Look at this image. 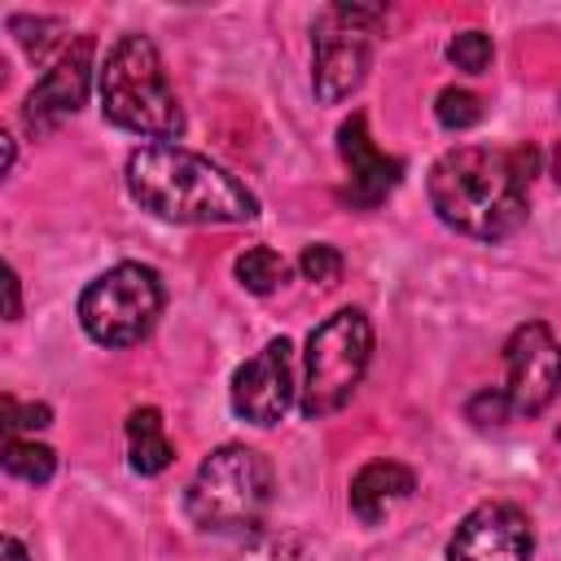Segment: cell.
I'll use <instances>...</instances> for the list:
<instances>
[{
    "instance_id": "1",
    "label": "cell",
    "mask_w": 561,
    "mask_h": 561,
    "mask_svg": "<svg viewBox=\"0 0 561 561\" xmlns=\"http://www.w3.org/2000/svg\"><path fill=\"white\" fill-rule=\"evenodd\" d=\"M539 167L535 145L491 149V145H460L434 158L425 175V193L434 215L473 241H504L526 219L530 180Z\"/></svg>"
},
{
    "instance_id": "17",
    "label": "cell",
    "mask_w": 561,
    "mask_h": 561,
    "mask_svg": "<svg viewBox=\"0 0 561 561\" xmlns=\"http://www.w3.org/2000/svg\"><path fill=\"white\" fill-rule=\"evenodd\" d=\"M0 465H4V473L44 486V482L57 473V451L44 447V443H35V438H4V456H0Z\"/></svg>"
},
{
    "instance_id": "25",
    "label": "cell",
    "mask_w": 561,
    "mask_h": 561,
    "mask_svg": "<svg viewBox=\"0 0 561 561\" xmlns=\"http://www.w3.org/2000/svg\"><path fill=\"white\" fill-rule=\"evenodd\" d=\"M557 443H561V430H557Z\"/></svg>"
},
{
    "instance_id": "24",
    "label": "cell",
    "mask_w": 561,
    "mask_h": 561,
    "mask_svg": "<svg viewBox=\"0 0 561 561\" xmlns=\"http://www.w3.org/2000/svg\"><path fill=\"white\" fill-rule=\"evenodd\" d=\"M552 180H557V184H561V145H557V149H552Z\"/></svg>"
},
{
    "instance_id": "7",
    "label": "cell",
    "mask_w": 561,
    "mask_h": 561,
    "mask_svg": "<svg viewBox=\"0 0 561 561\" xmlns=\"http://www.w3.org/2000/svg\"><path fill=\"white\" fill-rule=\"evenodd\" d=\"M386 26L381 4H329L311 26V88L320 105L346 101L373 61V35Z\"/></svg>"
},
{
    "instance_id": "13",
    "label": "cell",
    "mask_w": 561,
    "mask_h": 561,
    "mask_svg": "<svg viewBox=\"0 0 561 561\" xmlns=\"http://www.w3.org/2000/svg\"><path fill=\"white\" fill-rule=\"evenodd\" d=\"M416 491V473L399 460H368L355 478H351V513L364 526H377L394 504H403Z\"/></svg>"
},
{
    "instance_id": "19",
    "label": "cell",
    "mask_w": 561,
    "mask_h": 561,
    "mask_svg": "<svg viewBox=\"0 0 561 561\" xmlns=\"http://www.w3.org/2000/svg\"><path fill=\"white\" fill-rule=\"evenodd\" d=\"M447 61L465 75H482L491 66V35L482 31H460L447 39Z\"/></svg>"
},
{
    "instance_id": "16",
    "label": "cell",
    "mask_w": 561,
    "mask_h": 561,
    "mask_svg": "<svg viewBox=\"0 0 561 561\" xmlns=\"http://www.w3.org/2000/svg\"><path fill=\"white\" fill-rule=\"evenodd\" d=\"M232 272H237V280H241V289H250V294H272V289L285 285L289 263H285L272 245H250L245 254H237Z\"/></svg>"
},
{
    "instance_id": "3",
    "label": "cell",
    "mask_w": 561,
    "mask_h": 561,
    "mask_svg": "<svg viewBox=\"0 0 561 561\" xmlns=\"http://www.w3.org/2000/svg\"><path fill=\"white\" fill-rule=\"evenodd\" d=\"M101 110L114 127L145 136L153 145H175L184 136V110L167 79L162 53L149 35H118L96 70Z\"/></svg>"
},
{
    "instance_id": "2",
    "label": "cell",
    "mask_w": 561,
    "mask_h": 561,
    "mask_svg": "<svg viewBox=\"0 0 561 561\" xmlns=\"http://www.w3.org/2000/svg\"><path fill=\"white\" fill-rule=\"evenodd\" d=\"M127 193L167 224H250L259 215V197L237 175L184 145L131 149Z\"/></svg>"
},
{
    "instance_id": "22",
    "label": "cell",
    "mask_w": 561,
    "mask_h": 561,
    "mask_svg": "<svg viewBox=\"0 0 561 561\" xmlns=\"http://www.w3.org/2000/svg\"><path fill=\"white\" fill-rule=\"evenodd\" d=\"M4 289H9V320L22 316V285H18V272L4 267Z\"/></svg>"
},
{
    "instance_id": "23",
    "label": "cell",
    "mask_w": 561,
    "mask_h": 561,
    "mask_svg": "<svg viewBox=\"0 0 561 561\" xmlns=\"http://www.w3.org/2000/svg\"><path fill=\"white\" fill-rule=\"evenodd\" d=\"M4 561H31V557H26V548H22L13 535H4Z\"/></svg>"
},
{
    "instance_id": "9",
    "label": "cell",
    "mask_w": 561,
    "mask_h": 561,
    "mask_svg": "<svg viewBox=\"0 0 561 561\" xmlns=\"http://www.w3.org/2000/svg\"><path fill=\"white\" fill-rule=\"evenodd\" d=\"M92 35H75L66 44V53L44 66V75L35 79V88L26 92V105H22V127L31 136H48L53 127H61L70 114H79V105L88 101V88H92Z\"/></svg>"
},
{
    "instance_id": "5",
    "label": "cell",
    "mask_w": 561,
    "mask_h": 561,
    "mask_svg": "<svg viewBox=\"0 0 561 561\" xmlns=\"http://www.w3.org/2000/svg\"><path fill=\"white\" fill-rule=\"evenodd\" d=\"M368 359H373V320L359 307L333 311L307 337L298 412L307 421H320V416H333L337 408H346V399L359 390V381L368 373Z\"/></svg>"
},
{
    "instance_id": "20",
    "label": "cell",
    "mask_w": 561,
    "mask_h": 561,
    "mask_svg": "<svg viewBox=\"0 0 561 561\" xmlns=\"http://www.w3.org/2000/svg\"><path fill=\"white\" fill-rule=\"evenodd\" d=\"M298 272H302L311 285H337V276H342V254H337V245H329V241L302 245Z\"/></svg>"
},
{
    "instance_id": "8",
    "label": "cell",
    "mask_w": 561,
    "mask_h": 561,
    "mask_svg": "<svg viewBox=\"0 0 561 561\" xmlns=\"http://www.w3.org/2000/svg\"><path fill=\"white\" fill-rule=\"evenodd\" d=\"M557 390H561V342L543 320L517 324L513 337L504 342V386H500L508 421L539 416L557 399Z\"/></svg>"
},
{
    "instance_id": "12",
    "label": "cell",
    "mask_w": 561,
    "mask_h": 561,
    "mask_svg": "<svg viewBox=\"0 0 561 561\" xmlns=\"http://www.w3.org/2000/svg\"><path fill=\"white\" fill-rule=\"evenodd\" d=\"M337 153H342V162H346V202L351 206H377V202H386L394 188H399V180H403V162L399 158H390V153H381L377 145H373V136H368V118L355 110L342 127H337Z\"/></svg>"
},
{
    "instance_id": "4",
    "label": "cell",
    "mask_w": 561,
    "mask_h": 561,
    "mask_svg": "<svg viewBox=\"0 0 561 561\" xmlns=\"http://www.w3.org/2000/svg\"><path fill=\"white\" fill-rule=\"evenodd\" d=\"M272 504V465L263 451L245 447V443H224L215 447L188 491H184V513L197 530L210 535H245L263 522Z\"/></svg>"
},
{
    "instance_id": "21",
    "label": "cell",
    "mask_w": 561,
    "mask_h": 561,
    "mask_svg": "<svg viewBox=\"0 0 561 561\" xmlns=\"http://www.w3.org/2000/svg\"><path fill=\"white\" fill-rule=\"evenodd\" d=\"M53 421L48 403H18L13 394H4V434L13 438L18 430H44Z\"/></svg>"
},
{
    "instance_id": "15",
    "label": "cell",
    "mask_w": 561,
    "mask_h": 561,
    "mask_svg": "<svg viewBox=\"0 0 561 561\" xmlns=\"http://www.w3.org/2000/svg\"><path fill=\"white\" fill-rule=\"evenodd\" d=\"M9 35L18 39V48H22L35 66H53V61L66 53V44L75 39L61 18H31V13H13V18H9Z\"/></svg>"
},
{
    "instance_id": "18",
    "label": "cell",
    "mask_w": 561,
    "mask_h": 561,
    "mask_svg": "<svg viewBox=\"0 0 561 561\" xmlns=\"http://www.w3.org/2000/svg\"><path fill=\"white\" fill-rule=\"evenodd\" d=\"M434 118L447 127V131H465L473 123H482V101L469 92V88H443L434 96Z\"/></svg>"
},
{
    "instance_id": "11",
    "label": "cell",
    "mask_w": 561,
    "mask_h": 561,
    "mask_svg": "<svg viewBox=\"0 0 561 561\" xmlns=\"http://www.w3.org/2000/svg\"><path fill=\"white\" fill-rule=\"evenodd\" d=\"M535 530L517 504L491 500L460 517L456 535L447 539V561H530Z\"/></svg>"
},
{
    "instance_id": "14",
    "label": "cell",
    "mask_w": 561,
    "mask_h": 561,
    "mask_svg": "<svg viewBox=\"0 0 561 561\" xmlns=\"http://www.w3.org/2000/svg\"><path fill=\"white\" fill-rule=\"evenodd\" d=\"M175 460V447L167 438V425H162V412L158 408H131L127 412V465L140 473V478H153L162 473L167 465Z\"/></svg>"
},
{
    "instance_id": "10",
    "label": "cell",
    "mask_w": 561,
    "mask_h": 561,
    "mask_svg": "<svg viewBox=\"0 0 561 561\" xmlns=\"http://www.w3.org/2000/svg\"><path fill=\"white\" fill-rule=\"evenodd\" d=\"M298 394V381H294V346L289 337H272L259 355H250L237 373H232V386H228V399H232V412L250 425H276L289 403Z\"/></svg>"
},
{
    "instance_id": "6",
    "label": "cell",
    "mask_w": 561,
    "mask_h": 561,
    "mask_svg": "<svg viewBox=\"0 0 561 561\" xmlns=\"http://www.w3.org/2000/svg\"><path fill=\"white\" fill-rule=\"evenodd\" d=\"M167 302L162 276L145 263H114L110 272H101L96 280H88V289L79 294V324L96 346L123 351L136 346L140 337H149V329L158 324Z\"/></svg>"
}]
</instances>
